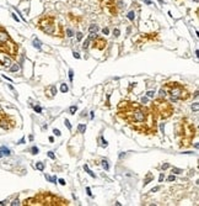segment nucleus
<instances>
[{
  "mask_svg": "<svg viewBox=\"0 0 199 206\" xmlns=\"http://www.w3.org/2000/svg\"><path fill=\"white\" fill-rule=\"evenodd\" d=\"M117 116L141 135H155L157 132L156 117L151 109L135 101H121L117 107Z\"/></svg>",
  "mask_w": 199,
  "mask_h": 206,
  "instance_id": "nucleus-1",
  "label": "nucleus"
},
{
  "mask_svg": "<svg viewBox=\"0 0 199 206\" xmlns=\"http://www.w3.org/2000/svg\"><path fill=\"white\" fill-rule=\"evenodd\" d=\"M195 133H197L195 126L187 117L180 120V122L176 125V138L178 140V146L180 147L190 146L192 141L195 137Z\"/></svg>",
  "mask_w": 199,
  "mask_h": 206,
  "instance_id": "nucleus-2",
  "label": "nucleus"
},
{
  "mask_svg": "<svg viewBox=\"0 0 199 206\" xmlns=\"http://www.w3.org/2000/svg\"><path fill=\"white\" fill-rule=\"evenodd\" d=\"M69 201L65 199L53 195L51 193H39L33 197H29L24 201L25 206H58V205H68Z\"/></svg>",
  "mask_w": 199,
  "mask_h": 206,
  "instance_id": "nucleus-3",
  "label": "nucleus"
},
{
  "mask_svg": "<svg viewBox=\"0 0 199 206\" xmlns=\"http://www.w3.org/2000/svg\"><path fill=\"white\" fill-rule=\"evenodd\" d=\"M37 27L42 32H44L46 35H49V36H57L63 38L65 35L63 25L57 24L56 16H52V15H46L43 17H41L37 22Z\"/></svg>",
  "mask_w": 199,
  "mask_h": 206,
  "instance_id": "nucleus-4",
  "label": "nucleus"
},
{
  "mask_svg": "<svg viewBox=\"0 0 199 206\" xmlns=\"http://www.w3.org/2000/svg\"><path fill=\"white\" fill-rule=\"evenodd\" d=\"M163 91L167 97L171 99V101H184L189 98V91L184 88L182 84L180 83H173V81H170L166 83L163 86Z\"/></svg>",
  "mask_w": 199,
  "mask_h": 206,
  "instance_id": "nucleus-5",
  "label": "nucleus"
},
{
  "mask_svg": "<svg viewBox=\"0 0 199 206\" xmlns=\"http://www.w3.org/2000/svg\"><path fill=\"white\" fill-rule=\"evenodd\" d=\"M19 52L17 45L10 37L9 32L0 25V53L8 54L11 58H16Z\"/></svg>",
  "mask_w": 199,
  "mask_h": 206,
  "instance_id": "nucleus-6",
  "label": "nucleus"
},
{
  "mask_svg": "<svg viewBox=\"0 0 199 206\" xmlns=\"http://www.w3.org/2000/svg\"><path fill=\"white\" fill-rule=\"evenodd\" d=\"M151 111L156 119L166 120L173 114V106L170 101L165 100V98H157L151 104Z\"/></svg>",
  "mask_w": 199,
  "mask_h": 206,
  "instance_id": "nucleus-7",
  "label": "nucleus"
},
{
  "mask_svg": "<svg viewBox=\"0 0 199 206\" xmlns=\"http://www.w3.org/2000/svg\"><path fill=\"white\" fill-rule=\"evenodd\" d=\"M100 5L103 11L109 14L111 16H117L118 15V9L121 4L117 3V0H98Z\"/></svg>",
  "mask_w": 199,
  "mask_h": 206,
  "instance_id": "nucleus-8",
  "label": "nucleus"
},
{
  "mask_svg": "<svg viewBox=\"0 0 199 206\" xmlns=\"http://www.w3.org/2000/svg\"><path fill=\"white\" fill-rule=\"evenodd\" d=\"M15 121L9 115H6L4 111H0V127L4 130H11L15 127Z\"/></svg>",
  "mask_w": 199,
  "mask_h": 206,
  "instance_id": "nucleus-9",
  "label": "nucleus"
},
{
  "mask_svg": "<svg viewBox=\"0 0 199 206\" xmlns=\"http://www.w3.org/2000/svg\"><path fill=\"white\" fill-rule=\"evenodd\" d=\"M107 46V41L103 38V37H96L95 36V40L92 41V48H96L98 51H103Z\"/></svg>",
  "mask_w": 199,
  "mask_h": 206,
  "instance_id": "nucleus-10",
  "label": "nucleus"
},
{
  "mask_svg": "<svg viewBox=\"0 0 199 206\" xmlns=\"http://www.w3.org/2000/svg\"><path fill=\"white\" fill-rule=\"evenodd\" d=\"M46 95L49 99H52V98H54L57 95V88H56V85H49V86H47L46 88Z\"/></svg>",
  "mask_w": 199,
  "mask_h": 206,
  "instance_id": "nucleus-11",
  "label": "nucleus"
},
{
  "mask_svg": "<svg viewBox=\"0 0 199 206\" xmlns=\"http://www.w3.org/2000/svg\"><path fill=\"white\" fill-rule=\"evenodd\" d=\"M68 17H69L71 21L75 24V25H78V22L79 21H81V17H76V16H74L73 14H68Z\"/></svg>",
  "mask_w": 199,
  "mask_h": 206,
  "instance_id": "nucleus-12",
  "label": "nucleus"
},
{
  "mask_svg": "<svg viewBox=\"0 0 199 206\" xmlns=\"http://www.w3.org/2000/svg\"><path fill=\"white\" fill-rule=\"evenodd\" d=\"M88 31H90V33H96L98 31V26H96V25H91L90 27H88Z\"/></svg>",
  "mask_w": 199,
  "mask_h": 206,
  "instance_id": "nucleus-13",
  "label": "nucleus"
},
{
  "mask_svg": "<svg viewBox=\"0 0 199 206\" xmlns=\"http://www.w3.org/2000/svg\"><path fill=\"white\" fill-rule=\"evenodd\" d=\"M0 151H1V153H3V156H10V149H8L6 147H1L0 148Z\"/></svg>",
  "mask_w": 199,
  "mask_h": 206,
  "instance_id": "nucleus-14",
  "label": "nucleus"
},
{
  "mask_svg": "<svg viewBox=\"0 0 199 206\" xmlns=\"http://www.w3.org/2000/svg\"><path fill=\"white\" fill-rule=\"evenodd\" d=\"M127 17L130 20V21H134V19H135V12H134V11H129L128 15H127Z\"/></svg>",
  "mask_w": 199,
  "mask_h": 206,
  "instance_id": "nucleus-15",
  "label": "nucleus"
},
{
  "mask_svg": "<svg viewBox=\"0 0 199 206\" xmlns=\"http://www.w3.org/2000/svg\"><path fill=\"white\" fill-rule=\"evenodd\" d=\"M46 179H47L48 182H51V183H54V184L57 183V178H56V176H49V175H46Z\"/></svg>",
  "mask_w": 199,
  "mask_h": 206,
  "instance_id": "nucleus-16",
  "label": "nucleus"
},
{
  "mask_svg": "<svg viewBox=\"0 0 199 206\" xmlns=\"http://www.w3.org/2000/svg\"><path fill=\"white\" fill-rule=\"evenodd\" d=\"M78 131H79L80 133H85L86 126H85V125H79V126H78Z\"/></svg>",
  "mask_w": 199,
  "mask_h": 206,
  "instance_id": "nucleus-17",
  "label": "nucleus"
},
{
  "mask_svg": "<svg viewBox=\"0 0 199 206\" xmlns=\"http://www.w3.org/2000/svg\"><path fill=\"white\" fill-rule=\"evenodd\" d=\"M90 41H91V38L88 37V38L85 41V42H84V45H82V48H84V50H87V48H88V45H90Z\"/></svg>",
  "mask_w": 199,
  "mask_h": 206,
  "instance_id": "nucleus-18",
  "label": "nucleus"
},
{
  "mask_svg": "<svg viewBox=\"0 0 199 206\" xmlns=\"http://www.w3.org/2000/svg\"><path fill=\"white\" fill-rule=\"evenodd\" d=\"M153 179H154V176H153V175H150V174H149V175H148V178H146V179H145V180H144V185H148V184H149L150 182H151V180H153Z\"/></svg>",
  "mask_w": 199,
  "mask_h": 206,
  "instance_id": "nucleus-19",
  "label": "nucleus"
},
{
  "mask_svg": "<svg viewBox=\"0 0 199 206\" xmlns=\"http://www.w3.org/2000/svg\"><path fill=\"white\" fill-rule=\"evenodd\" d=\"M36 168H37L38 170H43V169H44V164H43L42 162H38V163H36Z\"/></svg>",
  "mask_w": 199,
  "mask_h": 206,
  "instance_id": "nucleus-20",
  "label": "nucleus"
},
{
  "mask_svg": "<svg viewBox=\"0 0 199 206\" xmlns=\"http://www.w3.org/2000/svg\"><path fill=\"white\" fill-rule=\"evenodd\" d=\"M60 90H61V93H66L68 90H69V88H68V85L64 83V84H61V86H60Z\"/></svg>",
  "mask_w": 199,
  "mask_h": 206,
  "instance_id": "nucleus-21",
  "label": "nucleus"
},
{
  "mask_svg": "<svg viewBox=\"0 0 199 206\" xmlns=\"http://www.w3.org/2000/svg\"><path fill=\"white\" fill-rule=\"evenodd\" d=\"M102 167L105 168V170H108V169H109V166H108V162H107L106 159H103V161H102Z\"/></svg>",
  "mask_w": 199,
  "mask_h": 206,
  "instance_id": "nucleus-22",
  "label": "nucleus"
},
{
  "mask_svg": "<svg viewBox=\"0 0 199 206\" xmlns=\"http://www.w3.org/2000/svg\"><path fill=\"white\" fill-rule=\"evenodd\" d=\"M33 46H35L36 47V48H38V50H41V42H39V41L36 38L35 41H33Z\"/></svg>",
  "mask_w": 199,
  "mask_h": 206,
  "instance_id": "nucleus-23",
  "label": "nucleus"
},
{
  "mask_svg": "<svg viewBox=\"0 0 199 206\" xmlns=\"http://www.w3.org/2000/svg\"><path fill=\"white\" fill-rule=\"evenodd\" d=\"M0 63H4V67H9V66H10V59H6V58H5L3 62L0 61Z\"/></svg>",
  "mask_w": 199,
  "mask_h": 206,
  "instance_id": "nucleus-24",
  "label": "nucleus"
},
{
  "mask_svg": "<svg viewBox=\"0 0 199 206\" xmlns=\"http://www.w3.org/2000/svg\"><path fill=\"white\" fill-rule=\"evenodd\" d=\"M19 69H20V67H19L17 64H14V66L10 68V71H11V72H17Z\"/></svg>",
  "mask_w": 199,
  "mask_h": 206,
  "instance_id": "nucleus-25",
  "label": "nucleus"
},
{
  "mask_svg": "<svg viewBox=\"0 0 199 206\" xmlns=\"http://www.w3.org/2000/svg\"><path fill=\"white\" fill-rule=\"evenodd\" d=\"M69 111H70V114H71V115H74L75 112L78 111V107H76V106H71V107L69 109Z\"/></svg>",
  "mask_w": 199,
  "mask_h": 206,
  "instance_id": "nucleus-26",
  "label": "nucleus"
},
{
  "mask_svg": "<svg viewBox=\"0 0 199 206\" xmlns=\"http://www.w3.org/2000/svg\"><path fill=\"white\" fill-rule=\"evenodd\" d=\"M84 169H85V170H86V171H87V173H88V174H90V175H91L92 178H95V174L92 173V171H91L90 169H88V167H87V166H84Z\"/></svg>",
  "mask_w": 199,
  "mask_h": 206,
  "instance_id": "nucleus-27",
  "label": "nucleus"
},
{
  "mask_svg": "<svg viewBox=\"0 0 199 206\" xmlns=\"http://www.w3.org/2000/svg\"><path fill=\"white\" fill-rule=\"evenodd\" d=\"M31 152H32V154H37L38 153V148L37 147H32L31 148Z\"/></svg>",
  "mask_w": 199,
  "mask_h": 206,
  "instance_id": "nucleus-28",
  "label": "nucleus"
},
{
  "mask_svg": "<svg viewBox=\"0 0 199 206\" xmlns=\"http://www.w3.org/2000/svg\"><path fill=\"white\" fill-rule=\"evenodd\" d=\"M66 33H68V37H71V36L74 35L73 30H70V29H68V30H66Z\"/></svg>",
  "mask_w": 199,
  "mask_h": 206,
  "instance_id": "nucleus-29",
  "label": "nucleus"
},
{
  "mask_svg": "<svg viewBox=\"0 0 199 206\" xmlns=\"http://www.w3.org/2000/svg\"><path fill=\"white\" fill-rule=\"evenodd\" d=\"M113 33H114V36H116V37H118V36L121 35V31H119L118 29H116V30H113Z\"/></svg>",
  "mask_w": 199,
  "mask_h": 206,
  "instance_id": "nucleus-30",
  "label": "nucleus"
},
{
  "mask_svg": "<svg viewBox=\"0 0 199 206\" xmlns=\"http://www.w3.org/2000/svg\"><path fill=\"white\" fill-rule=\"evenodd\" d=\"M172 173L180 174V173H182V170H181V169H177V168H172Z\"/></svg>",
  "mask_w": 199,
  "mask_h": 206,
  "instance_id": "nucleus-31",
  "label": "nucleus"
},
{
  "mask_svg": "<svg viewBox=\"0 0 199 206\" xmlns=\"http://www.w3.org/2000/svg\"><path fill=\"white\" fill-rule=\"evenodd\" d=\"M146 94H148V97H149V98H154V95H155V91L150 90V91H148Z\"/></svg>",
  "mask_w": 199,
  "mask_h": 206,
  "instance_id": "nucleus-32",
  "label": "nucleus"
},
{
  "mask_svg": "<svg viewBox=\"0 0 199 206\" xmlns=\"http://www.w3.org/2000/svg\"><path fill=\"white\" fill-rule=\"evenodd\" d=\"M76 38H78V41H81L82 40V33L81 32H78L76 33Z\"/></svg>",
  "mask_w": 199,
  "mask_h": 206,
  "instance_id": "nucleus-33",
  "label": "nucleus"
},
{
  "mask_svg": "<svg viewBox=\"0 0 199 206\" xmlns=\"http://www.w3.org/2000/svg\"><path fill=\"white\" fill-rule=\"evenodd\" d=\"M64 122H65V125H66V127L69 128V130H71V125H70V122H69V120H65Z\"/></svg>",
  "mask_w": 199,
  "mask_h": 206,
  "instance_id": "nucleus-34",
  "label": "nucleus"
},
{
  "mask_svg": "<svg viewBox=\"0 0 199 206\" xmlns=\"http://www.w3.org/2000/svg\"><path fill=\"white\" fill-rule=\"evenodd\" d=\"M48 157L52 158V159H56V156H54V153H53V152H48Z\"/></svg>",
  "mask_w": 199,
  "mask_h": 206,
  "instance_id": "nucleus-35",
  "label": "nucleus"
},
{
  "mask_svg": "<svg viewBox=\"0 0 199 206\" xmlns=\"http://www.w3.org/2000/svg\"><path fill=\"white\" fill-rule=\"evenodd\" d=\"M73 75H74V72L70 69L69 71V79H70V81H73Z\"/></svg>",
  "mask_w": 199,
  "mask_h": 206,
  "instance_id": "nucleus-36",
  "label": "nucleus"
},
{
  "mask_svg": "<svg viewBox=\"0 0 199 206\" xmlns=\"http://www.w3.org/2000/svg\"><path fill=\"white\" fill-rule=\"evenodd\" d=\"M165 97H166V94H165L163 89H161V90H160V98H165Z\"/></svg>",
  "mask_w": 199,
  "mask_h": 206,
  "instance_id": "nucleus-37",
  "label": "nucleus"
},
{
  "mask_svg": "<svg viewBox=\"0 0 199 206\" xmlns=\"http://www.w3.org/2000/svg\"><path fill=\"white\" fill-rule=\"evenodd\" d=\"M192 110H194V111H198V102H195V104L192 106Z\"/></svg>",
  "mask_w": 199,
  "mask_h": 206,
  "instance_id": "nucleus-38",
  "label": "nucleus"
},
{
  "mask_svg": "<svg viewBox=\"0 0 199 206\" xmlns=\"http://www.w3.org/2000/svg\"><path fill=\"white\" fill-rule=\"evenodd\" d=\"M101 140H102V147H107V141L103 138H101Z\"/></svg>",
  "mask_w": 199,
  "mask_h": 206,
  "instance_id": "nucleus-39",
  "label": "nucleus"
},
{
  "mask_svg": "<svg viewBox=\"0 0 199 206\" xmlns=\"http://www.w3.org/2000/svg\"><path fill=\"white\" fill-rule=\"evenodd\" d=\"M102 32H103V35H108V33H109V30H108L107 27H106V29L102 30Z\"/></svg>",
  "mask_w": 199,
  "mask_h": 206,
  "instance_id": "nucleus-40",
  "label": "nucleus"
},
{
  "mask_svg": "<svg viewBox=\"0 0 199 206\" xmlns=\"http://www.w3.org/2000/svg\"><path fill=\"white\" fill-rule=\"evenodd\" d=\"M167 180H168V182H173V180H175V176H173V175H170V176L167 178Z\"/></svg>",
  "mask_w": 199,
  "mask_h": 206,
  "instance_id": "nucleus-41",
  "label": "nucleus"
},
{
  "mask_svg": "<svg viewBox=\"0 0 199 206\" xmlns=\"http://www.w3.org/2000/svg\"><path fill=\"white\" fill-rule=\"evenodd\" d=\"M53 132L56 133L57 136H60V131H59V130H56V128H54V130H53Z\"/></svg>",
  "mask_w": 199,
  "mask_h": 206,
  "instance_id": "nucleus-42",
  "label": "nucleus"
},
{
  "mask_svg": "<svg viewBox=\"0 0 199 206\" xmlns=\"http://www.w3.org/2000/svg\"><path fill=\"white\" fill-rule=\"evenodd\" d=\"M159 190H160V188H159V187H156V188L151 189V191H150V193H155V191H159Z\"/></svg>",
  "mask_w": 199,
  "mask_h": 206,
  "instance_id": "nucleus-43",
  "label": "nucleus"
},
{
  "mask_svg": "<svg viewBox=\"0 0 199 206\" xmlns=\"http://www.w3.org/2000/svg\"><path fill=\"white\" fill-rule=\"evenodd\" d=\"M168 167H170V164H167V163H166V164H163V166H162V167H161V168H162V169H163V170H165V169H167V168H168Z\"/></svg>",
  "mask_w": 199,
  "mask_h": 206,
  "instance_id": "nucleus-44",
  "label": "nucleus"
},
{
  "mask_svg": "<svg viewBox=\"0 0 199 206\" xmlns=\"http://www.w3.org/2000/svg\"><path fill=\"white\" fill-rule=\"evenodd\" d=\"M86 191H87V195H90V196L92 195V193H91V189H90V188H86Z\"/></svg>",
  "mask_w": 199,
  "mask_h": 206,
  "instance_id": "nucleus-45",
  "label": "nucleus"
},
{
  "mask_svg": "<svg viewBox=\"0 0 199 206\" xmlns=\"http://www.w3.org/2000/svg\"><path fill=\"white\" fill-rule=\"evenodd\" d=\"M35 110H36L37 112H41V111H42V109H41L39 106H35Z\"/></svg>",
  "mask_w": 199,
  "mask_h": 206,
  "instance_id": "nucleus-46",
  "label": "nucleus"
},
{
  "mask_svg": "<svg viewBox=\"0 0 199 206\" xmlns=\"http://www.w3.org/2000/svg\"><path fill=\"white\" fill-rule=\"evenodd\" d=\"M73 54H74V57H75V58H78V59L80 58V54H79V53H76V52H74Z\"/></svg>",
  "mask_w": 199,
  "mask_h": 206,
  "instance_id": "nucleus-47",
  "label": "nucleus"
},
{
  "mask_svg": "<svg viewBox=\"0 0 199 206\" xmlns=\"http://www.w3.org/2000/svg\"><path fill=\"white\" fill-rule=\"evenodd\" d=\"M141 102H143V104H145V102H148V98H141Z\"/></svg>",
  "mask_w": 199,
  "mask_h": 206,
  "instance_id": "nucleus-48",
  "label": "nucleus"
},
{
  "mask_svg": "<svg viewBox=\"0 0 199 206\" xmlns=\"http://www.w3.org/2000/svg\"><path fill=\"white\" fill-rule=\"evenodd\" d=\"M59 183H60L61 185H65V180H64V179H59Z\"/></svg>",
  "mask_w": 199,
  "mask_h": 206,
  "instance_id": "nucleus-49",
  "label": "nucleus"
},
{
  "mask_svg": "<svg viewBox=\"0 0 199 206\" xmlns=\"http://www.w3.org/2000/svg\"><path fill=\"white\" fill-rule=\"evenodd\" d=\"M11 205H19V201L17 200H14V202H11Z\"/></svg>",
  "mask_w": 199,
  "mask_h": 206,
  "instance_id": "nucleus-50",
  "label": "nucleus"
},
{
  "mask_svg": "<svg viewBox=\"0 0 199 206\" xmlns=\"http://www.w3.org/2000/svg\"><path fill=\"white\" fill-rule=\"evenodd\" d=\"M159 180H160V183L163 180V174H162V173H161V175H160V179H159Z\"/></svg>",
  "mask_w": 199,
  "mask_h": 206,
  "instance_id": "nucleus-51",
  "label": "nucleus"
},
{
  "mask_svg": "<svg viewBox=\"0 0 199 206\" xmlns=\"http://www.w3.org/2000/svg\"><path fill=\"white\" fill-rule=\"evenodd\" d=\"M12 17H14V19H15V20H16V21H19V19H17V16L15 15V14H12Z\"/></svg>",
  "mask_w": 199,
  "mask_h": 206,
  "instance_id": "nucleus-52",
  "label": "nucleus"
},
{
  "mask_svg": "<svg viewBox=\"0 0 199 206\" xmlns=\"http://www.w3.org/2000/svg\"><path fill=\"white\" fill-rule=\"evenodd\" d=\"M144 1H145L148 5H150V4H151V1H150V0H144Z\"/></svg>",
  "mask_w": 199,
  "mask_h": 206,
  "instance_id": "nucleus-53",
  "label": "nucleus"
},
{
  "mask_svg": "<svg viewBox=\"0 0 199 206\" xmlns=\"http://www.w3.org/2000/svg\"><path fill=\"white\" fill-rule=\"evenodd\" d=\"M3 156V153H1V151H0V157H1Z\"/></svg>",
  "mask_w": 199,
  "mask_h": 206,
  "instance_id": "nucleus-54",
  "label": "nucleus"
},
{
  "mask_svg": "<svg viewBox=\"0 0 199 206\" xmlns=\"http://www.w3.org/2000/svg\"><path fill=\"white\" fill-rule=\"evenodd\" d=\"M159 1H160V3H161V4H162V0H159Z\"/></svg>",
  "mask_w": 199,
  "mask_h": 206,
  "instance_id": "nucleus-55",
  "label": "nucleus"
}]
</instances>
